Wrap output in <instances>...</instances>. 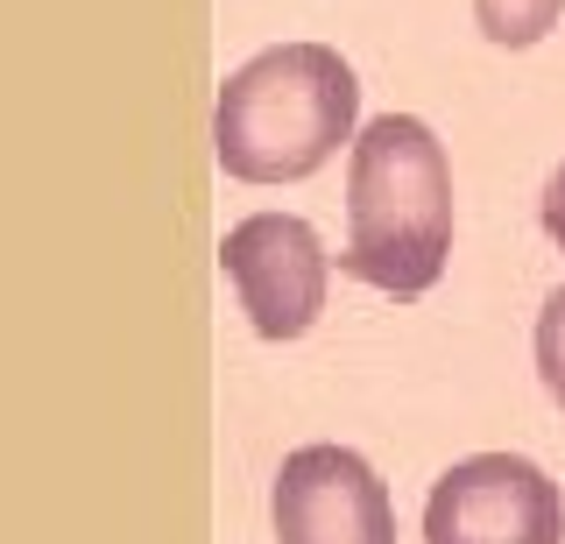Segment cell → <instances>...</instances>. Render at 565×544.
I'll use <instances>...</instances> for the list:
<instances>
[{"label":"cell","mask_w":565,"mask_h":544,"mask_svg":"<svg viewBox=\"0 0 565 544\" xmlns=\"http://www.w3.org/2000/svg\"><path fill=\"white\" fill-rule=\"evenodd\" d=\"M340 276L382 297H424L452 262V163L417 114H375L347 149Z\"/></svg>","instance_id":"1"},{"label":"cell","mask_w":565,"mask_h":544,"mask_svg":"<svg viewBox=\"0 0 565 544\" xmlns=\"http://www.w3.org/2000/svg\"><path fill=\"white\" fill-rule=\"evenodd\" d=\"M361 135V78L332 43H276L220 78L212 156L241 184H297Z\"/></svg>","instance_id":"2"},{"label":"cell","mask_w":565,"mask_h":544,"mask_svg":"<svg viewBox=\"0 0 565 544\" xmlns=\"http://www.w3.org/2000/svg\"><path fill=\"white\" fill-rule=\"evenodd\" d=\"M220 276L234 284L247 326L262 340H305L326 311V284H332V255L318 241L311 220L297 213H247L241 226H226L220 241Z\"/></svg>","instance_id":"4"},{"label":"cell","mask_w":565,"mask_h":544,"mask_svg":"<svg viewBox=\"0 0 565 544\" xmlns=\"http://www.w3.org/2000/svg\"><path fill=\"white\" fill-rule=\"evenodd\" d=\"M424 544H565V495L523 452H473L431 481Z\"/></svg>","instance_id":"3"},{"label":"cell","mask_w":565,"mask_h":544,"mask_svg":"<svg viewBox=\"0 0 565 544\" xmlns=\"http://www.w3.org/2000/svg\"><path fill=\"white\" fill-rule=\"evenodd\" d=\"M276 544H396L388 481L353 446H297L269 488Z\"/></svg>","instance_id":"5"},{"label":"cell","mask_w":565,"mask_h":544,"mask_svg":"<svg viewBox=\"0 0 565 544\" xmlns=\"http://www.w3.org/2000/svg\"><path fill=\"white\" fill-rule=\"evenodd\" d=\"M565 0H473V22L494 50H530L558 29Z\"/></svg>","instance_id":"6"},{"label":"cell","mask_w":565,"mask_h":544,"mask_svg":"<svg viewBox=\"0 0 565 544\" xmlns=\"http://www.w3.org/2000/svg\"><path fill=\"white\" fill-rule=\"evenodd\" d=\"M537 220H544V234H552V248H565V163L544 178V199H537Z\"/></svg>","instance_id":"8"},{"label":"cell","mask_w":565,"mask_h":544,"mask_svg":"<svg viewBox=\"0 0 565 544\" xmlns=\"http://www.w3.org/2000/svg\"><path fill=\"white\" fill-rule=\"evenodd\" d=\"M537 382L565 410V284L544 297V311H537Z\"/></svg>","instance_id":"7"}]
</instances>
